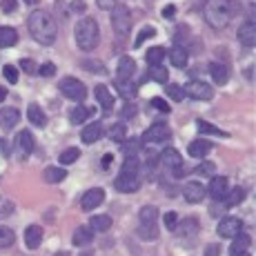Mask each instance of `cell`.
<instances>
[{
	"mask_svg": "<svg viewBox=\"0 0 256 256\" xmlns=\"http://www.w3.org/2000/svg\"><path fill=\"white\" fill-rule=\"evenodd\" d=\"M238 12H240L238 0H205L203 2V16L210 27L214 29L228 27Z\"/></svg>",
	"mask_w": 256,
	"mask_h": 256,
	"instance_id": "1",
	"label": "cell"
},
{
	"mask_svg": "<svg viewBox=\"0 0 256 256\" xmlns=\"http://www.w3.org/2000/svg\"><path fill=\"white\" fill-rule=\"evenodd\" d=\"M27 24H29V34H32V38L36 42H40V45H45V47L56 42L58 27L47 12H32Z\"/></svg>",
	"mask_w": 256,
	"mask_h": 256,
	"instance_id": "2",
	"label": "cell"
},
{
	"mask_svg": "<svg viewBox=\"0 0 256 256\" xmlns=\"http://www.w3.org/2000/svg\"><path fill=\"white\" fill-rule=\"evenodd\" d=\"M98 40H100V29H98V22L94 18H82L80 22L76 24V45L82 52H92V49L98 47Z\"/></svg>",
	"mask_w": 256,
	"mask_h": 256,
	"instance_id": "3",
	"label": "cell"
},
{
	"mask_svg": "<svg viewBox=\"0 0 256 256\" xmlns=\"http://www.w3.org/2000/svg\"><path fill=\"white\" fill-rule=\"evenodd\" d=\"M140 218V228H138V234L142 238H156L158 236V230H156V220H158V210L154 205H145L138 214Z\"/></svg>",
	"mask_w": 256,
	"mask_h": 256,
	"instance_id": "4",
	"label": "cell"
},
{
	"mask_svg": "<svg viewBox=\"0 0 256 256\" xmlns=\"http://www.w3.org/2000/svg\"><path fill=\"white\" fill-rule=\"evenodd\" d=\"M112 27L118 36H127L132 29V14L125 4H116L112 12Z\"/></svg>",
	"mask_w": 256,
	"mask_h": 256,
	"instance_id": "5",
	"label": "cell"
},
{
	"mask_svg": "<svg viewBox=\"0 0 256 256\" xmlns=\"http://www.w3.org/2000/svg\"><path fill=\"white\" fill-rule=\"evenodd\" d=\"M183 96L192 98V100H212L214 96V90L203 80H190L183 87Z\"/></svg>",
	"mask_w": 256,
	"mask_h": 256,
	"instance_id": "6",
	"label": "cell"
},
{
	"mask_svg": "<svg viewBox=\"0 0 256 256\" xmlns=\"http://www.w3.org/2000/svg\"><path fill=\"white\" fill-rule=\"evenodd\" d=\"M60 94H62V96H67V98H72V100L80 102V100H85L87 90H85V85H82L80 80L67 76V78H62V80H60Z\"/></svg>",
	"mask_w": 256,
	"mask_h": 256,
	"instance_id": "7",
	"label": "cell"
},
{
	"mask_svg": "<svg viewBox=\"0 0 256 256\" xmlns=\"http://www.w3.org/2000/svg\"><path fill=\"white\" fill-rule=\"evenodd\" d=\"M216 232H218L220 238H234L236 234L243 232V220L236 218V216H225V218L218 223Z\"/></svg>",
	"mask_w": 256,
	"mask_h": 256,
	"instance_id": "8",
	"label": "cell"
},
{
	"mask_svg": "<svg viewBox=\"0 0 256 256\" xmlns=\"http://www.w3.org/2000/svg\"><path fill=\"white\" fill-rule=\"evenodd\" d=\"M170 138V127L167 122H156V125L147 127L142 134V142H163Z\"/></svg>",
	"mask_w": 256,
	"mask_h": 256,
	"instance_id": "9",
	"label": "cell"
},
{
	"mask_svg": "<svg viewBox=\"0 0 256 256\" xmlns=\"http://www.w3.org/2000/svg\"><path fill=\"white\" fill-rule=\"evenodd\" d=\"M228 192H230V183H228L225 176H212L210 187H208L205 194H210L214 200H223L225 196H228Z\"/></svg>",
	"mask_w": 256,
	"mask_h": 256,
	"instance_id": "10",
	"label": "cell"
},
{
	"mask_svg": "<svg viewBox=\"0 0 256 256\" xmlns=\"http://www.w3.org/2000/svg\"><path fill=\"white\" fill-rule=\"evenodd\" d=\"M102 200H105V192H102L100 187H92V190H87L85 194H82L80 208L85 210V212H92L94 208H98Z\"/></svg>",
	"mask_w": 256,
	"mask_h": 256,
	"instance_id": "11",
	"label": "cell"
},
{
	"mask_svg": "<svg viewBox=\"0 0 256 256\" xmlns=\"http://www.w3.org/2000/svg\"><path fill=\"white\" fill-rule=\"evenodd\" d=\"M198 230H200V228H198V220H196L194 216H190V218H185L183 223L176 225L174 232L178 234L183 240H187V238H194V236L198 234Z\"/></svg>",
	"mask_w": 256,
	"mask_h": 256,
	"instance_id": "12",
	"label": "cell"
},
{
	"mask_svg": "<svg viewBox=\"0 0 256 256\" xmlns=\"http://www.w3.org/2000/svg\"><path fill=\"white\" fill-rule=\"evenodd\" d=\"M34 134L32 132H20V134L16 136V150H18V154H20V158H27L29 154L34 152Z\"/></svg>",
	"mask_w": 256,
	"mask_h": 256,
	"instance_id": "13",
	"label": "cell"
},
{
	"mask_svg": "<svg viewBox=\"0 0 256 256\" xmlns=\"http://www.w3.org/2000/svg\"><path fill=\"white\" fill-rule=\"evenodd\" d=\"M114 187L122 194H132V192H138L140 187V176L136 178H130V176H116L114 178Z\"/></svg>",
	"mask_w": 256,
	"mask_h": 256,
	"instance_id": "14",
	"label": "cell"
},
{
	"mask_svg": "<svg viewBox=\"0 0 256 256\" xmlns=\"http://www.w3.org/2000/svg\"><path fill=\"white\" fill-rule=\"evenodd\" d=\"M18 120H20V112L16 107H2L0 110V125H2V130H14L18 125Z\"/></svg>",
	"mask_w": 256,
	"mask_h": 256,
	"instance_id": "15",
	"label": "cell"
},
{
	"mask_svg": "<svg viewBox=\"0 0 256 256\" xmlns=\"http://www.w3.org/2000/svg\"><path fill=\"white\" fill-rule=\"evenodd\" d=\"M238 42L243 47H254L256 45V24L252 20H248L243 27L238 29Z\"/></svg>",
	"mask_w": 256,
	"mask_h": 256,
	"instance_id": "16",
	"label": "cell"
},
{
	"mask_svg": "<svg viewBox=\"0 0 256 256\" xmlns=\"http://www.w3.org/2000/svg\"><path fill=\"white\" fill-rule=\"evenodd\" d=\"M212 152V142L205 140V138H198V140H192L190 147H187V154L192 156V158H205Z\"/></svg>",
	"mask_w": 256,
	"mask_h": 256,
	"instance_id": "17",
	"label": "cell"
},
{
	"mask_svg": "<svg viewBox=\"0 0 256 256\" xmlns=\"http://www.w3.org/2000/svg\"><path fill=\"white\" fill-rule=\"evenodd\" d=\"M158 160H163L167 167H172V170H178V167H183V156L178 154V152L174 150V147H167L158 154Z\"/></svg>",
	"mask_w": 256,
	"mask_h": 256,
	"instance_id": "18",
	"label": "cell"
},
{
	"mask_svg": "<svg viewBox=\"0 0 256 256\" xmlns=\"http://www.w3.org/2000/svg\"><path fill=\"white\" fill-rule=\"evenodd\" d=\"M40 243H42V228L40 225H29L24 230V245L29 250H36Z\"/></svg>",
	"mask_w": 256,
	"mask_h": 256,
	"instance_id": "19",
	"label": "cell"
},
{
	"mask_svg": "<svg viewBox=\"0 0 256 256\" xmlns=\"http://www.w3.org/2000/svg\"><path fill=\"white\" fill-rule=\"evenodd\" d=\"M116 90L122 98H127V100H132V98L138 94V87H136V82L132 80V78H116Z\"/></svg>",
	"mask_w": 256,
	"mask_h": 256,
	"instance_id": "20",
	"label": "cell"
},
{
	"mask_svg": "<svg viewBox=\"0 0 256 256\" xmlns=\"http://www.w3.org/2000/svg\"><path fill=\"white\" fill-rule=\"evenodd\" d=\"M183 196L187 203H200L205 198V187L200 183H187L183 190Z\"/></svg>",
	"mask_w": 256,
	"mask_h": 256,
	"instance_id": "21",
	"label": "cell"
},
{
	"mask_svg": "<svg viewBox=\"0 0 256 256\" xmlns=\"http://www.w3.org/2000/svg\"><path fill=\"white\" fill-rule=\"evenodd\" d=\"M94 240V230L90 225H78V230L74 232V245L76 248H87Z\"/></svg>",
	"mask_w": 256,
	"mask_h": 256,
	"instance_id": "22",
	"label": "cell"
},
{
	"mask_svg": "<svg viewBox=\"0 0 256 256\" xmlns=\"http://www.w3.org/2000/svg\"><path fill=\"white\" fill-rule=\"evenodd\" d=\"M94 96H96L98 105H100L105 112L114 110V96H112L110 90H107L105 85H96V90H94Z\"/></svg>",
	"mask_w": 256,
	"mask_h": 256,
	"instance_id": "23",
	"label": "cell"
},
{
	"mask_svg": "<svg viewBox=\"0 0 256 256\" xmlns=\"http://www.w3.org/2000/svg\"><path fill=\"white\" fill-rule=\"evenodd\" d=\"M170 60H172V65H174V67L183 70V67L187 65V60H190V52H187L185 47H180V45L172 47L170 49Z\"/></svg>",
	"mask_w": 256,
	"mask_h": 256,
	"instance_id": "24",
	"label": "cell"
},
{
	"mask_svg": "<svg viewBox=\"0 0 256 256\" xmlns=\"http://www.w3.org/2000/svg\"><path fill=\"white\" fill-rule=\"evenodd\" d=\"M118 176H130V178H136L140 176V163H138V156H127L125 163L120 167V174Z\"/></svg>",
	"mask_w": 256,
	"mask_h": 256,
	"instance_id": "25",
	"label": "cell"
},
{
	"mask_svg": "<svg viewBox=\"0 0 256 256\" xmlns=\"http://www.w3.org/2000/svg\"><path fill=\"white\" fill-rule=\"evenodd\" d=\"M134 72H136V62L132 56H122L120 60H118V67H116L118 78H132Z\"/></svg>",
	"mask_w": 256,
	"mask_h": 256,
	"instance_id": "26",
	"label": "cell"
},
{
	"mask_svg": "<svg viewBox=\"0 0 256 256\" xmlns=\"http://www.w3.org/2000/svg\"><path fill=\"white\" fill-rule=\"evenodd\" d=\"M82 142L85 145H92V142H96V140H100V136H102V125L100 122H92V125H87L85 130H82Z\"/></svg>",
	"mask_w": 256,
	"mask_h": 256,
	"instance_id": "27",
	"label": "cell"
},
{
	"mask_svg": "<svg viewBox=\"0 0 256 256\" xmlns=\"http://www.w3.org/2000/svg\"><path fill=\"white\" fill-rule=\"evenodd\" d=\"M27 116H29V120H32V125H36V127H45L47 125L45 112H42L36 102H32V105L27 107Z\"/></svg>",
	"mask_w": 256,
	"mask_h": 256,
	"instance_id": "28",
	"label": "cell"
},
{
	"mask_svg": "<svg viewBox=\"0 0 256 256\" xmlns=\"http://www.w3.org/2000/svg\"><path fill=\"white\" fill-rule=\"evenodd\" d=\"M18 42V32L14 27H0V47L7 49Z\"/></svg>",
	"mask_w": 256,
	"mask_h": 256,
	"instance_id": "29",
	"label": "cell"
},
{
	"mask_svg": "<svg viewBox=\"0 0 256 256\" xmlns=\"http://www.w3.org/2000/svg\"><path fill=\"white\" fill-rule=\"evenodd\" d=\"M210 74H212V78H214V82H218V85H225V82L230 80L228 67L220 65V62H212V65H210Z\"/></svg>",
	"mask_w": 256,
	"mask_h": 256,
	"instance_id": "30",
	"label": "cell"
},
{
	"mask_svg": "<svg viewBox=\"0 0 256 256\" xmlns=\"http://www.w3.org/2000/svg\"><path fill=\"white\" fill-rule=\"evenodd\" d=\"M65 176H67V172L62 170V167H56V165L47 167V170L42 172L45 183H60V180H65Z\"/></svg>",
	"mask_w": 256,
	"mask_h": 256,
	"instance_id": "31",
	"label": "cell"
},
{
	"mask_svg": "<svg viewBox=\"0 0 256 256\" xmlns=\"http://www.w3.org/2000/svg\"><path fill=\"white\" fill-rule=\"evenodd\" d=\"M90 228L94 232H107V230L112 228V218L107 214H96V216H92Z\"/></svg>",
	"mask_w": 256,
	"mask_h": 256,
	"instance_id": "32",
	"label": "cell"
},
{
	"mask_svg": "<svg viewBox=\"0 0 256 256\" xmlns=\"http://www.w3.org/2000/svg\"><path fill=\"white\" fill-rule=\"evenodd\" d=\"M243 198H245V190L243 187H234V190H230L228 196L223 198V205L230 210V208H234V205L243 203Z\"/></svg>",
	"mask_w": 256,
	"mask_h": 256,
	"instance_id": "33",
	"label": "cell"
},
{
	"mask_svg": "<svg viewBox=\"0 0 256 256\" xmlns=\"http://www.w3.org/2000/svg\"><path fill=\"white\" fill-rule=\"evenodd\" d=\"M90 114H92V112L87 110V107H82L80 102H78V105L70 112V120L74 122V125H80V122H85L87 118H90Z\"/></svg>",
	"mask_w": 256,
	"mask_h": 256,
	"instance_id": "34",
	"label": "cell"
},
{
	"mask_svg": "<svg viewBox=\"0 0 256 256\" xmlns=\"http://www.w3.org/2000/svg\"><path fill=\"white\" fill-rule=\"evenodd\" d=\"M147 74H150V78H152V80H156V82H163V85L170 82V74H167V70L163 65H152Z\"/></svg>",
	"mask_w": 256,
	"mask_h": 256,
	"instance_id": "35",
	"label": "cell"
},
{
	"mask_svg": "<svg viewBox=\"0 0 256 256\" xmlns=\"http://www.w3.org/2000/svg\"><path fill=\"white\" fill-rule=\"evenodd\" d=\"M252 245V238L248 234H236L234 236V243H232V252H248V248Z\"/></svg>",
	"mask_w": 256,
	"mask_h": 256,
	"instance_id": "36",
	"label": "cell"
},
{
	"mask_svg": "<svg viewBox=\"0 0 256 256\" xmlns=\"http://www.w3.org/2000/svg\"><path fill=\"white\" fill-rule=\"evenodd\" d=\"M165 47H152L150 52H147V56H145V60L150 62V67L152 65H160V60L165 58Z\"/></svg>",
	"mask_w": 256,
	"mask_h": 256,
	"instance_id": "37",
	"label": "cell"
},
{
	"mask_svg": "<svg viewBox=\"0 0 256 256\" xmlns=\"http://www.w3.org/2000/svg\"><path fill=\"white\" fill-rule=\"evenodd\" d=\"M196 127H198L203 134H214V136H220V138H228V132H223V130H218V127H214V125H210V122H205V120H196Z\"/></svg>",
	"mask_w": 256,
	"mask_h": 256,
	"instance_id": "38",
	"label": "cell"
},
{
	"mask_svg": "<svg viewBox=\"0 0 256 256\" xmlns=\"http://www.w3.org/2000/svg\"><path fill=\"white\" fill-rule=\"evenodd\" d=\"M125 136H127V127L122 125V122H116V125L110 127V138L112 140L122 142V140H125Z\"/></svg>",
	"mask_w": 256,
	"mask_h": 256,
	"instance_id": "39",
	"label": "cell"
},
{
	"mask_svg": "<svg viewBox=\"0 0 256 256\" xmlns=\"http://www.w3.org/2000/svg\"><path fill=\"white\" fill-rule=\"evenodd\" d=\"M78 156H80V150L78 147H70V150H65L60 154V165H72L78 160Z\"/></svg>",
	"mask_w": 256,
	"mask_h": 256,
	"instance_id": "40",
	"label": "cell"
},
{
	"mask_svg": "<svg viewBox=\"0 0 256 256\" xmlns=\"http://www.w3.org/2000/svg\"><path fill=\"white\" fill-rule=\"evenodd\" d=\"M14 240H16V234L9 228L0 225V248H9V245H14Z\"/></svg>",
	"mask_w": 256,
	"mask_h": 256,
	"instance_id": "41",
	"label": "cell"
},
{
	"mask_svg": "<svg viewBox=\"0 0 256 256\" xmlns=\"http://www.w3.org/2000/svg\"><path fill=\"white\" fill-rule=\"evenodd\" d=\"M165 92H167V96L172 98V100H176V102H180L183 100V87H178V85H174V82H167L165 85Z\"/></svg>",
	"mask_w": 256,
	"mask_h": 256,
	"instance_id": "42",
	"label": "cell"
},
{
	"mask_svg": "<svg viewBox=\"0 0 256 256\" xmlns=\"http://www.w3.org/2000/svg\"><path fill=\"white\" fill-rule=\"evenodd\" d=\"M156 36V29L154 27H142L140 29V34L136 36V40H134V47H140L145 40H150V38H154Z\"/></svg>",
	"mask_w": 256,
	"mask_h": 256,
	"instance_id": "43",
	"label": "cell"
},
{
	"mask_svg": "<svg viewBox=\"0 0 256 256\" xmlns=\"http://www.w3.org/2000/svg\"><path fill=\"white\" fill-rule=\"evenodd\" d=\"M214 172H216V165L210 163V160H205V163H200L198 167H196L194 174H198V176H214Z\"/></svg>",
	"mask_w": 256,
	"mask_h": 256,
	"instance_id": "44",
	"label": "cell"
},
{
	"mask_svg": "<svg viewBox=\"0 0 256 256\" xmlns=\"http://www.w3.org/2000/svg\"><path fill=\"white\" fill-rule=\"evenodd\" d=\"M140 150V140H122V152L127 156H136Z\"/></svg>",
	"mask_w": 256,
	"mask_h": 256,
	"instance_id": "45",
	"label": "cell"
},
{
	"mask_svg": "<svg viewBox=\"0 0 256 256\" xmlns=\"http://www.w3.org/2000/svg\"><path fill=\"white\" fill-rule=\"evenodd\" d=\"M82 67H85L87 72H92V74H105L107 70L102 67V62H98V60H85L82 62Z\"/></svg>",
	"mask_w": 256,
	"mask_h": 256,
	"instance_id": "46",
	"label": "cell"
},
{
	"mask_svg": "<svg viewBox=\"0 0 256 256\" xmlns=\"http://www.w3.org/2000/svg\"><path fill=\"white\" fill-rule=\"evenodd\" d=\"M152 107H154V110H158L160 114H170V112H172V107L167 105V100H163V98H152Z\"/></svg>",
	"mask_w": 256,
	"mask_h": 256,
	"instance_id": "47",
	"label": "cell"
},
{
	"mask_svg": "<svg viewBox=\"0 0 256 256\" xmlns=\"http://www.w3.org/2000/svg\"><path fill=\"white\" fill-rule=\"evenodd\" d=\"M2 76L7 78V82H18V70L14 65H7L2 70Z\"/></svg>",
	"mask_w": 256,
	"mask_h": 256,
	"instance_id": "48",
	"label": "cell"
},
{
	"mask_svg": "<svg viewBox=\"0 0 256 256\" xmlns=\"http://www.w3.org/2000/svg\"><path fill=\"white\" fill-rule=\"evenodd\" d=\"M38 74H40V76H54V74H56V65H54V62H42L40 67H38Z\"/></svg>",
	"mask_w": 256,
	"mask_h": 256,
	"instance_id": "49",
	"label": "cell"
},
{
	"mask_svg": "<svg viewBox=\"0 0 256 256\" xmlns=\"http://www.w3.org/2000/svg\"><path fill=\"white\" fill-rule=\"evenodd\" d=\"M165 225H167V230H172V232H174L176 225H178V216H176L174 212H167V214H165Z\"/></svg>",
	"mask_w": 256,
	"mask_h": 256,
	"instance_id": "50",
	"label": "cell"
},
{
	"mask_svg": "<svg viewBox=\"0 0 256 256\" xmlns=\"http://www.w3.org/2000/svg\"><path fill=\"white\" fill-rule=\"evenodd\" d=\"M20 67H22L24 74H38V67H36V62H34L32 58H27V60H20Z\"/></svg>",
	"mask_w": 256,
	"mask_h": 256,
	"instance_id": "51",
	"label": "cell"
},
{
	"mask_svg": "<svg viewBox=\"0 0 256 256\" xmlns=\"http://www.w3.org/2000/svg\"><path fill=\"white\" fill-rule=\"evenodd\" d=\"M145 163L147 167H154L156 163H158V152H154V150H150V152H145Z\"/></svg>",
	"mask_w": 256,
	"mask_h": 256,
	"instance_id": "52",
	"label": "cell"
},
{
	"mask_svg": "<svg viewBox=\"0 0 256 256\" xmlns=\"http://www.w3.org/2000/svg\"><path fill=\"white\" fill-rule=\"evenodd\" d=\"M2 12L4 14H14V12H16V0H2Z\"/></svg>",
	"mask_w": 256,
	"mask_h": 256,
	"instance_id": "53",
	"label": "cell"
},
{
	"mask_svg": "<svg viewBox=\"0 0 256 256\" xmlns=\"http://www.w3.org/2000/svg\"><path fill=\"white\" fill-rule=\"evenodd\" d=\"M218 254H220V243H212L205 250V256H218Z\"/></svg>",
	"mask_w": 256,
	"mask_h": 256,
	"instance_id": "54",
	"label": "cell"
},
{
	"mask_svg": "<svg viewBox=\"0 0 256 256\" xmlns=\"http://www.w3.org/2000/svg\"><path fill=\"white\" fill-rule=\"evenodd\" d=\"M174 16H176V7H174V4H167V7L163 9V18H165V20H172Z\"/></svg>",
	"mask_w": 256,
	"mask_h": 256,
	"instance_id": "55",
	"label": "cell"
},
{
	"mask_svg": "<svg viewBox=\"0 0 256 256\" xmlns=\"http://www.w3.org/2000/svg\"><path fill=\"white\" fill-rule=\"evenodd\" d=\"M96 4L100 9H114L116 7V0H96Z\"/></svg>",
	"mask_w": 256,
	"mask_h": 256,
	"instance_id": "56",
	"label": "cell"
},
{
	"mask_svg": "<svg viewBox=\"0 0 256 256\" xmlns=\"http://www.w3.org/2000/svg\"><path fill=\"white\" fill-rule=\"evenodd\" d=\"M72 12L82 14V12H85V2H82V0H74V2H72Z\"/></svg>",
	"mask_w": 256,
	"mask_h": 256,
	"instance_id": "57",
	"label": "cell"
},
{
	"mask_svg": "<svg viewBox=\"0 0 256 256\" xmlns=\"http://www.w3.org/2000/svg\"><path fill=\"white\" fill-rule=\"evenodd\" d=\"M122 116H125V118H130V116H136V107L132 105V102H127V105H125V110H122Z\"/></svg>",
	"mask_w": 256,
	"mask_h": 256,
	"instance_id": "58",
	"label": "cell"
},
{
	"mask_svg": "<svg viewBox=\"0 0 256 256\" xmlns=\"http://www.w3.org/2000/svg\"><path fill=\"white\" fill-rule=\"evenodd\" d=\"M112 160H114V156H112V154H107L105 158H102V167H110V165H112Z\"/></svg>",
	"mask_w": 256,
	"mask_h": 256,
	"instance_id": "59",
	"label": "cell"
},
{
	"mask_svg": "<svg viewBox=\"0 0 256 256\" xmlns=\"http://www.w3.org/2000/svg\"><path fill=\"white\" fill-rule=\"evenodd\" d=\"M0 150L4 152V156H9V145H7V142H4L2 138H0Z\"/></svg>",
	"mask_w": 256,
	"mask_h": 256,
	"instance_id": "60",
	"label": "cell"
},
{
	"mask_svg": "<svg viewBox=\"0 0 256 256\" xmlns=\"http://www.w3.org/2000/svg\"><path fill=\"white\" fill-rule=\"evenodd\" d=\"M4 98H7V90H4V87H0V100H4Z\"/></svg>",
	"mask_w": 256,
	"mask_h": 256,
	"instance_id": "61",
	"label": "cell"
},
{
	"mask_svg": "<svg viewBox=\"0 0 256 256\" xmlns=\"http://www.w3.org/2000/svg\"><path fill=\"white\" fill-rule=\"evenodd\" d=\"M232 256H252L250 252H232Z\"/></svg>",
	"mask_w": 256,
	"mask_h": 256,
	"instance_id": "62",
	"label": "cell"
},
{
	"mask_svg": "<svg viewBox=\"0 0 256 256\" xmlns=\"http://www.w3.org/2000/svg\"><path fill=\"white\" fill-rule=\"evenodd\" d=\"M24 2H27V4H36L38 0H24Z\"/></svg>",
	"mask_w": 256,
	"mask_h": 256,
	"instance_id": "63",
	"label": "cell"
},
{
	"mask_svg": "<svg viewBox=\"0 0 256 256\" xmlns=\"http://www.w3.org/2000/svg\"><path fill=\"white\" fill-rule=\"evenodd\" d=\"M54 256H70L67 252H58V254H54Z\"/></svg>",
	"mask_w": 256,
	"mask_h": 256,
	"instance_id": "64",
	"label": "cell"
}]
</instances>
